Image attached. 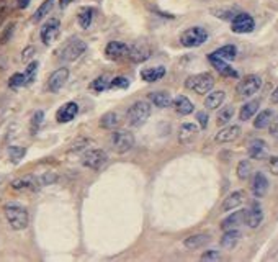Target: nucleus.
Instances as JSON below:
<instances>
[{
  "instance_id": "obj_1",
  "label": "nucleus",
  "mask_w": 278,
  "mask_h": 262,
  "mask_svg": "<svg viewBox=\"0 0 278 262\" xmlns=\"http://www.w3.org/2000/svg\"><path fill=\"white\" fill-rule=\"evenodd\" d=\"M3 213L8 221V225L14 228L15 231H21L25 228H28L29 223V215L28 210L20 203H7L3 207Z\"/></svg>"
},
{
  "instance_id": "obj_21",
  "label": "nucleus",
  "mask_w": 278,
  "mask_h": 262,
  "mask_svg": "<svg viewBox=\"0 0 278 262\" xmlns=\"http://www.w3.org/2000/svg\"><path fill=\"white\" fill-rule=\"evenodd\" d=\"M211 241V236L208 233H198V234H193V236H188V238L183 241V246L190 251H195V249H200L203 247L205 244H208Z\"/></svg>"
},
{
  "instance_id": "obj_36",
  "label": "nucleus",
  "mask_w": 278,
  "mask_h": 262,
  "mask_svg": "<svg viewBox=\"0 0 278 262\" xmlns=\"http://www.w3.org/2000/svg\"><path fill=\"white\" fill-rule=\"evenodd\" d=\"M234 117V108L231 105L228 107H222V108L218 111V117H216V123L219 124V126H222V124L229 123L231 118Z\"/></svg>"
},
{
  "instance_id": "obj_53",
  "label": "nucleus",
  "mask_w": 278,
  "mask_h": 262,
  "mask_svg": "<svg viewBox=\"0 0 278 262\" xmlns=\"http://www.w3.org/2000/svg\"><path fill=\"white\" fill-rule=\"evenodd\" d=\"M270 100L273 102V104H278V87L273 90L272 92V97H270Z\"/></svg>"
},
{
  "instance_id": "obj_10",
  "label": "nucleus",
  "mask_w": 278,
  "mask_h": 262,
  "mask_svg": "<svg viewBox=\"0 0 278 262\" xmlns=\"http://www.w3.org/2000/svg\"><path fill=\"white\" fill-rule=\"evenodd\" d=\"M255 28V21L249 14H237L231 21V30L237 35H244V33H250Z\"/></svg>"
},
{
  "instance_id": "obj_12",
  "label": "nucleus",
  "mask_w": 278,
  "mask_h": 262,
  "mask_svg": "<svg viewBox=\"0 0 278 262\" xmlns=\"http://www.w3.org/2000/svg\"><path fill=\"white\" fill-rule=\"evenodd\" d=\"M67 79H69V69H67V67H59V69H56L48 79L49 92H53V93L59 92V90L66 85Z\"/></svg>"
},
{
  "instance_id": "obj_39",
  "label": "nucleus",
  "mask_w": 278,
  "mask_h": 262,
  "mask_svg": "<svg viewBox=\"0 0 278 262\" xmlns=\"http://www.w3.org/2000/svg\"><path fill=\"white\" fill-rule=\"evenodd\" d=\"M110 80L111 79L108 76H100V77H97V79L93 80L90 87L93 90H97V92H105V90L110 89Z\"/></svg>"
},
{
  "instance_id": "obj_25",
  "label": "nucleus",
  "mask_w": 278,
  "mask_h": 262,
  "mask_svg": "<svg viewBox=\"0 0 278 262\" xmlns=\"http://www.w3.org/2000/svg\"><path fill=\"white\" fill-rule=\"evenodd\" d=\"M165 67L164 66H157V67H147V69L141 71V79L144 82H157L162 77L165 76Z\"/></svg>"
},
{
  "instance_id": "obj_46",
  "label": "nucleus",
  "mask_w": 278,
  "mask_h": 262,
  "mask_svg": "<svg viewBox=\"0 0 278 262\" xmlns=\"http://www.w3.org/2000/svg\"><path fill=\"white\" fill-rule=\"evenodd\" d=\"M35 53H36L35 46H28V48H25V51L21 53V61H23V62H29L33 58H35Z\"/></svg>"
},
{
  "instance_id": "obj_51",
  "label": "nucleus",
  "mask_w": 278,
  "mask_h": 262,
  "mask_svg": "<svg viewBox=\"0 0 278 262\" xmlns=\"http://www.w3.org/2000/svg\"><path fill=\"white\" fill-rule=\"evenodd\" d=\"M196 120H198V123L202 128L208 126V115L205 113V111H198V113H196Z\"/></svg>"
},
{
  "instance_id": "obj_44",
  "label": "nucleus",
  "mask_w": 278,
  "mask_h": 262,
  "mask_svg": "<svg viewBox=\"0 0 278 262\" xmlns=\"http://www.w3.org/2000/svg\"><path fill=\"white\" fill-rule=\"evenodd\" d=\"M43 118H44V113H43L41 110L35 111V115H33V118H31V133L33 135H36L38 128H40L41 123H43Z\"/></svg>"
},
{
  "instance_id": "obj_24",
  "label": "nucleus",
  "mask_w": 278,
  "mask_h": 262,
  "mask_svg": "<svg viewBox=\"0 0 278 262\" xmlns=\"http://www.w3.org/2000/svg\"><path fill=\"white\" fill-rule=\"evenodd\" d=\"M244 218H246V210H241V212H234L233 215H229L228 218H224L221 223V230L228 231V230H234L239 225L244 223Z\"/></svg>"
},
{
  "instance_id": "obj_26",
  "label": "nucleus",
  "mask_w": 278,
  "mask_h": 262,
  "mask_svg": "<svg viewBox=\"0 0 278 262\" xmlns=\"http://www.w3.org/2000/svg\"><path fill=\"white\" fill-rule=\"evenodd\" d=\"M149 100H151L152 105L157 107V108H167V107L174 104V98L170 97L169 92H152L149 93Z\"/></svg>"
},
{
  "instance_id": "obj_3",
  "label": "nucleus",
  "mask_w": 278,
  "mask_h": 262,
  "mask_svg": "<svg viewBox=\"0 0 278 262\" xmlns=\"http://www.w3.org/2000/svg\"><path fill=\"white\" fill-rule=\"evenodd\" d=\"M85 51H87V43L82 41L80 38H71L59 51V59L62 62H74Z\"/></svg>"
},
{
  "instance_id": "obj_49",
  "label": "nucleus",
  "mask_w": 278,
  "mask_h": 262,
  "mask_svg": "<svg viewBox=\"0 0 278 262\" xmlns=\"http://www.w3.org/2000/svg\"><path fill=\"white\" fill-rule=\"evenodd\" d=\"M213 14H216V16H219V18H222V20H233L234 16H236L237 14H234L233 10H215Z\"/></svg>"
},
{
  "instance_id": "obj_22",
  "label": "nucleus",
  "mask_w": 278,
  "mask_h": 262,
  "mask_svg": "<svg viewBox=\"0 0 278 262\" xmlns=\"http://www.w3.org/2000/svg\"><path fill=\"white\" fill-rule=\"evenodd\" d=\"M268 190V180L262 172H257L254 175V180H252V193L257 199H262V197L267 193Z\"/></svg>"
},
{
  "instance_id": "obj_31",
  "label": "nucleus",
  "mask_w": 278,
  "mask_h": 262,
  "mask_svg": "<svg viewBox=\"0 0 278 262\" xmlns=\"http://www.w3.org/2000/svg\"><path fill=\"white\" fill-rule=\"evenodd\" d=\"M259 107H260V102L259 100H250V102H247V104H244L241 111H239V118H241L242 122H247V120H250L255 113H257Z\"/></svg>"
},
{
  "instance_id": "obj_15",
  "label": "nucleus",
  "mask_w": 278,
  "mask_h": 262,
  "mask_svg": "<svg viewBox=\"0 0 278 262\" xmlns=\"http://www.w3.org/2000/svg\"><path fill=\"white\" fill-rule=\"evenodd\" d=\"M239 136H241V126H237V124H229V126H224L222 130L216 133L215 141L219 144H226V143L236 141Z\"/></svg>"
},
{
  "instance_id": "obj_52",
  "label": "nucleus",
  "mask_w": 278,
  "mask_h": 262,
  "mask_svg": "<svg viewBox=\"0 0 278 262\" xmlns=\"http://www.w3.org/2000/svg\"><path fill=\"white\" fill-rule=\"evenodd\" d=\"M268 130H270V135L278 136V115H277V117H273V118H272L270 124H268Z\"/></svg>"
},
{
  "instance_id": "obj_2",
  "label": "nucleus",
  "mask_w": 278,
  "mask_h": 262,
  "mask_svg": "<svg viewBox=\"0 0 278 262\" xmlns=\"http://www.w3.org/2000/svg\"><path fill=\"white\" fill-rule=\"evenodd\" d=\"M213 85H215V77L209 72H202V74H195L187 77L185 87L191 92L198 93V95H205V93L211 92Z\"/></svg>"
},
{
  "instance_id": "obj_4",
  "label": "nucleus",
  "mask_w": 278,
  "mask_h": 262,
  "mask_svg": "<svg viewBox=\"0 0 278 262\" xmlns=\"http://www.w3.org/2000/svg\"><path fill=\"white\" fill-rule=\"evenodd\" d=\"M151 115V105L144 100L134 102L126 111V120L131 126H143Z\"/></svg>"
},
{
  "instance_id": "obj_43",
  "label": "nucleus",
  "mask_w": 278,
  "mask_h": 262,
  "mask_svg": "<svg viewBox=\"0 0 278 262\" xmlns=\"http://www.w3.org/2000/svg\"><path fill=\"white\" fill-rule=\"evenodd\" d=\"M15 31V23H8L5 28H3L2 35H0V45H7L8 41H10L12 35H14Z\"/></svg>"
},
{
  "instance_id": "obj_18",
  "label": "nucleus",
  "mask_w": 278,
  "mask_h": 262,
  "mask_svg": "<svg viewBox=\"0 0 278 262\" xmlns=\"http://www.w3.org/2000/svg\"><path fill=\"white\" fill-rule=\"evenodd\" d=\"M196 135H198V126L195 123H183L178 128V143L183 146L190 144L196 138Z\"/></svg>"
},
{
  "instance_id": "obj_45",
  "label": "nucleus",
  "mask_w": 278,
  "mask_h": 262,
  "mask_svg": "<svg viewBox=\"0 0 278 262\" xmlns=\"http://www.w3.org/2000/svg\"><path fill=\"white\" fill-rule=\"evenodd\" d=\"M56 180H58V175H56L54 172H44L43 175H40V184H41V187L51 185V184H54Z\"/></svg>"
},
{
  "instance_id": "obj_17",
  "label": "nucleus",
  "mask_w": 278,
  "mask_h": 262,
  "mask_svg": "<svg viewBox=\"0 0 278 262\" xmlns=\"http://www.w3.org/2000/svg\"><path fill=\"white\" fill-rule=\"evenodd\" d=\"M40 187H41L40 177H36V175H25V177L15 179L12 182V188L14 190H36Z\"/></svg>"
},
{
  "instance_id": "obj_16",
  "label": "nucleus",
  "mask_w": 278,
  "mask_h": 262,
  "mask_svg": "<svg viewBox=\"0 0 278 262\" xmlns=\"http://www.w3.org/2000/svg\"><path fill=\"white\" fill-rule=\"evenodd\" d=\"M77 113H79V105H77L75 102H67V104H64L61 108L58 110L56 120H58L59 123H69L77 117Z\"/></svg>"
},
{
  "instance_id": "obj_28",
  "label": "nucleus",
  "mask_w": 278,
  "mask_h": 262,
  "mask_svg": "<svg viewBox=\"0 0 278 262\" xmlns=\"http://www.w3.org/2000/svg\"><path fill=\"white\" fill-rule=\"evenodd\" d=\"M174 107H175V110H177V113H180V115H190V113H193V110H195V105L191 104V100H188V98L185 95H178V97H175L174 98Z\"/></svg>"
},
{
  "instance_id": "obj_29",
  "label": "nucleus",
  "mask_w": 278,
  "mask_h": 262,
  "mask_svg": "<svg viewBox=\"0 0 278 262\" xmlns=\"http://www.w3.org/2000/svg\"><path fill=\"white\" fill-rule=\"evenodd\" d=\"M119 123H121V120H119V115L117 111H108V113H105L103 117L100 118V126L108 131L117 130L119 126Z\"/></svg>"
},
{
  "instance_id": "obj_48",
  "label": "nucleus",
  "mask_w": 278,
  "mask_h": 262,
  "mask_svg": "<svg viewBox=\"0 0 278 262\" xmlns=\"http://www.w3.org/2000/svg\"><path fill=\"white\" fill-rule=\"evenodd\" d=\"M219 252L215 251V249H209V251L206 252H203V256H202V261H218L219 259Z\"/></svg>"
},
{
  "instance_id": "obj_6",
  "label": "nucleus",
  "mask_w": 278,
  "mask_h": 262,
  "mask_svg": "<svg viewBox=\"0 0 278 262\" xmlns=\"http://www.w3.org/2000/svg\"><path fill=\"white\" fill-rule=\"evenodd\" d=\"M208 40V31L202 27L187 28L180 35V43L185 48H198Z\"/></svg>"
},
{
  "instance_id": "obj_37",
  "label": "nucleus",
  "mask_w": 278,
  "mask_h": 262,
  "mask_svg": "<svg viewBox=\"0 0 278 262\" xmlns=\"http://www.w3.org/2000/svg\"><path fill=\"white\" fill-rule=\"evenodd\" d=\"M237 177L241 180H247L250 177V172H252V164L250 161H247V159H244V161H241L237 164Z\"/></svg>"
},
{
  "instance_id": "obj_5",
  "label": "nucleus",
  "mask_w": 278,
  "mask_h": 262,
  "mask_svg": "<svg viewBox=\"0 0 278 262\" xmlns=\"http://www.w3.org/2000/svg\"><path fill=\"white\" fill-rule=\"evenodd\" d=\"M111 149L118 154H125L131 151V148L134 146V135L128 130H113L110 138Z\"/></svg>"
},
{
  "instance_id": "obj_20",
  "label": "nucleus",
  "mask_w": 278,
  "mask_h": 262,
  "mask_svg": "<svg viewBox=\"0 0 278 262\" xmlns=\"http://www.w3.org/2000/svg\"><path fill=\"white\" fill-rule=\"evenodd\" d=\"M249 156L252 159H257V161H262L268 156V146L263 139H254L249 144Z\"/></svg>"
},
{
  "instance_id": "obj_54",
  "label": "nucleus",
  "mask_w": 278,
  "mask_h": 262,
  "mask_svg": "<svg viewBox=\"0 0 278 262\" xmlns=\"http://www.w3.org/2000/svg\"><path fill=\"white\" fill-rule=\"evenodd\" d=\"M16 2H18V7H20V8H27V7L29 5V2H31V0H16Z\"/></svg>"
},
{
  "instance_id": "obj_35",
  "label": "nucleus",
  "mask_w": 278,
  "mask_h": 262,
  "mask_svg": "<svg viewBox=\"0 0 278 262\" xmlns=\"http://www.w3.org/2000/svg\"><path fill=\"white\" fill-rule=\"evenodd\" d=\"M53 3H54V0H44V2H43L41 5L38 7V10L35 12V15H33V21H35V23H40V21L51 12V8H53Z\"/></svg>"
},
{
  "instance_id": "obj_34",
  "label": "nucleus",
  "mask_w": 278,
  "mask_h": 262,
  "mask_svg": "<svg viewBox=\"0 0 278 262\" xmlns=\"http://www.w3.org/2000/svg\"><path fill=\"white\" fill-rule=\"evenodd\" d=\"M275 117V113H273V110H263L260 111L257 115V118L254 120V126L257 128V130H263V128H267L268 124H270L272 118Z\"/></svg>"
},
{
  "instance_id": "obj_33",
  "label": "nucleus",
  "mask_w": 278,
  "mask_h": 262,
  "mask_svg": "<svg viewBox=\"0 0 278 262\" xmlns=\"http://www.w3.org/2000/svg\"><path fill=\"white\" fill-rule=\"evenodd\" d=\"M239 238H241V233H239L237 230L224 231V234H222V238H221V246L224 249H233L237 244Z\"/></svg>"
},
{
  "instance_id": "obj_14",
  "label": "nucleus",
  "mask_w": 278,
  "mask_h": 262,
  "mask_svg": "<svg viewBox=\"0 0 278 262\" xmlns=\"http://www.w3.org/2000/svg\"><path fill=\"white\" fill-rule=\"evenodd\" d=\"M262 221H263V210L260 207L259 201H254V203L250 205V208L246 210L244 223H246L249 228H259Z\"/></svg>"
},
{
  "instance_id": "obj_13",
  "label": "nucleus",
  "mask_w": 278,
  "mask_h": 262,
  "mask_svg": "<svg viewBox=\"0 0 278 262\" xmlns=\"http://www.w3.org/2000/svg\"><path fill=\"white\" fill-rule=\"evenodd\" d=\"M128 53H130V46L123 41H110L105 48L106 58L111 59V61H118V59L121 58H128Z\"/></svg>"
},
{
  "instance_id": "obj_55",
  "label": "nucleus",
  "mask_w": 278,
  "mask_h": 262,
  "mask_svg": "<svg viewBox=\"0 0 278 262\" xmlns=\"http://www.w3.org/2000/svg\"><path fill=\"white\" fill-rule=\"evenodd\" d=\"M72 2H74V0H59V7H61V8H66L67 5H71Z\"/></svg>"
},
{
  "instance_id": "obj_27",
  "label": "nucleus",
  "mask_w": 278,
  "mask_h": 262,
  "mask_svg": "<svg viewBox=\"0 0 278 262\" xmlns=\"http://www.w3.org/2000/svg\"><path fill=\"white\" fill-rule=\"evenodd\" d=\"M224 98H226L224 90H215V92H211V93L208 92L206 98H205V107H206L208 110H216L218 107L222 105Z\"/></svg>"
},
{
  "instance_id": "obj_38",
  "label": "nucleus",
  "mask_w": 278,
  "mask_h": 262,
  "mask_svg": "<svg viewBox=\"0 0 278 262\" xmlns=\"http://www.w3.org/2000/svg\"><path fill=\"white\" fill-rule=\"evenodd\" d=\"M25 154H27V149L21 148V146H10L8 148V157H10V161L14 164H18L21 159L25 157Z\"/></svg>"
},
{
  "instance_id": "obj_47",
  "label": "nucleus",
  "mask_w": 278,
  "mask_h": 262,
  "mask_svg": "<svg viewBox=\"0 0 278 262\" xmlns=\"http://www.w3.org/2000/svg\"><path fill=\"white\" fill-rule=\"evenodd\" d=\"M88 144V139H85V138H80V139H77L72 143V148H71V151H82V149H85V146Z\"/></svg>"
},
{
  "instance_id": "obj_8",
  "label": "nucleus",
  "mask_w": 278,
  "mask_h": 262,
  "mask_svg": "<svg viewBox=\"0 0 278 262\" xmlns=\"http://www.w3.org/2000/svg\"><path fill=\"white\" fill-rule=\"evenodd\" d=\"M108 162V156L103 149H88L82 156V164L92 170H102Z\"/></svg>"
},
{
  "instance_id": "obj_11",
  "label": "nucleus",
  "mask_w": 278,
  "mask_h": 262,
  "mask_svg": "<svg viewBox=\"0 0 278 262\" xmlns=\"http://www.w3.org/2000/svg\"><path fill=\"white\" fill-rule=\"evenodd\" d=\"M152 54V49L147 43L144 41H139V43H134L132 46H130V53H128V58L131 59L134 64H139V62H144L151 58Z\"/></svg>"
},
{
  "instance_id": "obj_41",
  "label": "nucleus",
  "mask_w": 278,
  "mask_h": 262,
  "mask_svg": "<svg viewBox=\"0 0 278 262\" xmlns=\"http://www.w3.org/2000/svg\"><path fill=\"white\" fill-rule=\"evenodd\" d=\"M27 85V80H25V74H20V72H16L10 77V80H8V87L10 89H20V87H25Z\"/></svg>"
},
{
  "instance_id": "obj_32",
  "label": "nucleus",
  "mask_w": 278,
  "mask_h": 262,
  "mask_svg": "<svg viewBox=\"0 0 278 262\" xmlns=\"http://www.w3.org/2000/svg\"><path fill=\"white\" fill-rule=\"evenodd\" d=\"M211 54L219 59H224V61H233V59H236L237 48L234 45H226V46H221L219 49L213 51Z\"/></svg>"
},
{
  "instance_id": "obj_7",
  "label": "nucleus",
  "mask_w": 278,
  "mask_h": 262,
  "mask_svg": "<svg viewBox=\"0 0 278 262\" xmlns=\"http://www.w3.org/2000/svg\"><path fill=\"white\" fill-rule=\"evenodd\" d=\"M260 87H262V79L255 74H249L239 80L236 92L241 98H250L254 93L259 92Z\"/></svg>"
},
{
  "instance_id": "obj_30",
  "label": "nucleus",
  "mask_w": 278,
  "mask_h": 262,
  "mask_svg": "<svg viewBox=\"0 0 278 262\" xmlns=\"http://www.w3.org/2000/svg\"><path fill=\"white\" fill-rule=\"evenodd\" d=\"M93 15H95V10H93L92 7H84L79 10V14H77V21H79L80 28L87 30L88 27L92 25L93 21Z\"/></svg>"
},
{
  "instance_id": "obj_40",
  "label": "nucleus",
  "mask_w": 278,
  "mask_h": 262,
  "mask_svg": "<svg viewBox=\"0 0 278 262\" xmlns=\"http://www.w3.org/2000/svg\"><path fill=\"white\" fill-rule=\"evenodd\" d=\"M38 67H40V64H38L36 61H31V62H28V67H27V71L23 72V74H25V80H27V85L33 84V80L36 79V74H38Z\"/></svg>"
},
{
  "instance_id": "obj_42",
  "label": "nucleus",
  "mask_w": 278,
  "mask_h": 262,
  "mask_svg": "<svg viewBox=\"0 0 278 262\" xmlns=\"http://www.w3.org/2000/svg\"><path fill=\"white\" fill-rule=\"evenodd\" d=\"M130 87V80L126 77H113L110 80V89H128Z\"/></svg>"
},
{
  "instance_id": "obj_50",
  "label": "nucleus",
  "mask_w": 278,
  "mask_h": 262,
  "mask_svg": "<svg viewBox=\"0 0 278 262\" xmlns=\"http://www.w3.org/2000/svg\"><path fill=\"white\" fill-rule=\"evenodd\" d=\"M268 169L273 175H278V156L268 157Z\"/></svg>"
},
{
  "instance_id": "obj_23",
  "label": "nucleus",
  "mask_w": 278,
  "mask_h": 262,
  "mask_svg": "<svg viewBox=\"0 0 278 262\" xmlns=\"http://www.w3.org/2000/svg\"><path fill=\"white\" fill-rule=\"evenodd\" d=\"M242 201H244V192L242 190H236V192L229 193V195L226 197L224 201H222L221 210H222V212H231V210L241 207Z\"/></svg>"
},
{
  "instance_id": "obj_19",
  "label": "nucleus",
  "mask_w": 278,
  "mask_h": 262,
  "mask_svg": "<svg viewBox=\"0 0 278 262\" xmlns=\"http://www.w3.org/2000/svg\"><path fill=\"white\" fill-rule=\"evenodd\" d=\"M208 59H209V62L213 64V67H215V69L219 72L221 76H224V77H237L239 76L237 72L224 61V59H219V58H216V56H213V54H209Z\"/></svg>"
},
{
  "instance_id": "obj_9",
  "label": "nucleus",
  "mask_w": 278,
  "mask_h": 262,
  "mask_svg": "<svg viewBox=\"0 0 278 262\" xmlns=\"http://www.w3.org/2000/svg\"><path fill=\"white\" fill-rule=\"evenodd\" d=\"M59 33H61V21L58 18H49L41 27V31H40L41 41L44 43L46 46H51L56 40H58Z\"/></svg>"
}]
</instances>
